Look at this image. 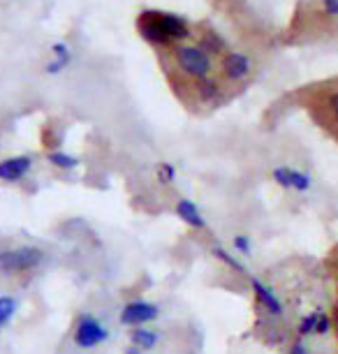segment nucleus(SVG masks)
I'll list each match as a JSON object with an SVG mask.
<instances>
[{"mask_svg":"<svg viewBox=\"0 0 338 354\" xmlns=\"http://www.w3.org/2000/svg\"><path fill=\"white\" fill-rule=\"evenodd\" d=\"M109 338V329L104 326L95 315H79L75 324V345L79 350H93V347L102 345Z\"/></svg>","mask_w":338,"mask_h":354,"instance_id":"nucleus-4","label":"nucleus"},{"mask_svg":"<svg viewBox=\"0 0 338 354\" xmlns=\"http://www.w3.org/2000/svg\"><path fill=\"white\" fill-rule=\"evenodd\" d=\"M211 255H214L218 262H223L225 266H229L232 271H238V273H246V266H243L241 259H236L232 252H227L225 248H220V245H214L211 248Z\"/></svg>","mask_w":338,"mask_h":354,"instance_id":"nucleus-15","label":"nucleus"},{"mask_svg":"<svg viewBox=\"0 0 338 354\" xmlns=\"http://www.w3.org/2000/svg\"><path fill=\"white\" fill-rule=\"evenodd\" d=\"M171 58H174L178 72L188 79H195V82L211 77V72H214V58L209 53H204L197 44H176L174 51H171Z\"/></svg>","mask_w":338,"mask_h":354,"instance_id":"nucleus-2","label":"nucleus"},{"mask_svg":"<svg viewBox=\"0 0 338 354\" xmlns=\"http://www.w3.org/2000/svg\"><path fill=\"white\" fill-rule=\"evenodd\" d=\"M176 216L181 218L188 227H192V230H207V218L202 216L200 206L192 202V199H178Z\"/></svg>","mask_w":338,"mask_h":354,"instance_id":"nucleus-10","label":"nucleus"},{"mask_svg":"<svg viewBox=\"0 0 338 354\" xmlns=\"http://www.w3.org/2000/svg\"><path fill=\"white\" fill-rule=\"evenodd\" d=\"M130 340L132 345L139 347L142 352H149V350H156L158 343H160V333L156 329H147V326H135L130 331Z\"/></svg>","mask_w":338,"mask_h":354,"instance_id":"nucleus-11","label":"nucleus"},{"mask_svg":"<svg viewBox=\"0 0 338 354\" xmlns=\"http://www.w3.org/2000/svg\"><path fill=\"white\" fill-rule=\"evenodd\" d=\"M30 167H32L30 156H15V158L3 160V162H0V181H8V183L21 181L26 174L30 171Z\"/></svg>","mask_w":338,"mask_h":354,"instance_id":"nucleus-9","label":"nucleus"},{"mask_svg":"<svg viewBox=\"0 0 338 354\" xmlns=\"http://www.w3.org/2000/svg\"><path fill=\"white\" fill-rule=\"evenodd\" d=\"M336 324H338V308H336Z\"/></svg>","mask_w":338,"mask_h":354,"instance_id":"nucleus-26","label":"nucleus"},{"mask_svg":"<svg viewBox=\"0 0 338 354\" xmlns=\"http://www.w3.org/2000/svg\"><path fill=\"white\" fill-rule=\"evenodd\" d=\"M51 53H54V58H51L49 65H46V72H49V75H58V72H63L70 65V61H72L70 46L63 44V42H58V44L51 46Z\"/></svg>","mask_w":338,"mask_h":354,"instance_id":"nucleus-12","label":"nucleus"},{"mask_svg":"<svg viewBox=\"0 0 338 354\" xmlns=\"http://www.w3.org/2000/svg\"><path fill=\"white\" fill-rule=\"evenodd\" d=\"M137 30L156 46H176L190 35V26L185 24V19L169 12H142V17L137 19Z\"/></svg>","mask_w":338,"mask_h":354,"instance_id":"nucleus-1","label":"nucleus"},{"mask_svg":"<svg viewBox=\"0 0 338 354\" xmlns=\"http://www.w3.org/2000/svg\"><path fill=\"white\" fill-rule=\"evenodd\" d=\"M156 178L160 181L162 185H171L176 181V167L171 162H160L156 167Z\"/></svg>","mask_w":338,"mask_h":354,"instance_id":"nucleus-19","label":"nucleus"},{"mask_svg":"<svg viewBox=\"0 0 338 354\" xmlns=\"http://www.w3.org/2000/svg\"><path fill=\"white\" fill-rule=\"evenodd\" d=\"M271 176H274V181L281 185V188H285V190L306 192V190H310V185H313V178H310V174L292 169V167H276V169L271 171Z\"/></svg>","mask_w":338,"mask_h":354,"instance_id":"nucleus-8","label":"nucleus"},{"mask_svg":"<svg viewBox=\"0 0 338 354\" xmlns=\"http://www.w3.org/2000/svg\"><path fill=\"white\" fill-rule=\"evenodd\" d=\"M334 329V319H331L329 313L317 310V326H315V336H327Z\"/></svg>","mask_w":338,"mask_h":354,"instance_id":"nucleus-20","label":"nucleus"},{"mask_svg":"<svg viewBox=\"0 0 338 354\" xmlns=\"http://www.w3.org/2000/svg\"><path fill=\"white\" fill-rule=\"evenodd\" d=\"M195 93H197V97H200V102H214V100L220 95V84H218L214 77L200 79L195 86Z\"/></svg>","mask_w":338,"mask_h":354,"instance_id":"nucleus-14","label":"nucleus"},{"mask_svg":"<svg viewBox=\"0 0 338 354\" xmlns=\"http://www.w3.org/2000/svg\"><path fill=\"white\" fill-rule=\"evenodd\" d=\"M315 326H317V310L308 313L299 319L297 324V336L299 338H306V336H315Z\"/></svg>","mask_w":338,"mask_h":354,"instance_id":"nucleus-18","label":"nucleus"},{"mask_svg":"<svg viewBox=\"0 0 338 354\" xmlns=\"http://www.w3.org/2000/svg\"><path fill=\"white\" fill-rule=\"evenodd\" d=\"M125 354H144L139 347H135V345H130V347H125Z\"/></svg>","mask_w":338,"mask_h":354,"instance_id":"nucleus-25","label":"nucleus"},{"mask_svg":"<svg viewBox=\"0 0 338 354\" xmlns=\"http://www.w3.org/2000/svg\"><path fill=\"white\" fill-rule=\"evenodd\" d=\"M322 12L327 17H338V0H322Z\"/></svg>","mask_w":338,"mask_h":354,"instance_id":"nucleus-22","label":"nucleus"},{"mask_svg":"<svg viewBox=\"0 0 338 354\" xmlns=\"http://www.w3.org/2000/svg\"><path fill=\"white\" fill-rule=\"evenodd\" d=\"M158 317H160V308L151 301H142V299L128 301L121 310V324L125 326H147Z\"/></svg>","mask_w":338,"mask_h":354,"instance_id":"nucleus-5","label":"nucleus"},{"mask_svg":"<svg viewBox=\"0 0 338 354\" xmlns=\"http://www.w3.org/2000/svg\"><path fill=\"white\" fill-rule=\"evenodd\" d=\"M232 245H234V250L243 257H248L250 252H253V243H250V236H246V234H234Z\"/></svg>","mask_w":338,"mask_h":354,"instance_id":"nucleus-21","label":"nucleus"},{"mask_svg":"<svg viewBox=\"0 0 338 354\" xmlns=\"http://www.w3.org/2000/svg\"><path fill=\"white\" fill-rule=\"evenodd\" d=\"M42 259L44 252L35 245H19V248L0 250V273L15 276V273L32 271L42 264Z\"/></svg>","mask_w":338,"mask_h":354,"instance_id":"nucleus-3","label":"nucleus"},{"mask_svg":"<svg viewBox=\"0 0 338 354\" xmlns=\"http://www.w3.org/2000/svg\"><path fill=\"white\" fill-rule=\"evenodd\" d=\"M17 315V299L3 294L0 297V326H8Z\"/></svg>","mask_w":338,"mask_h":354,"instance_id":"nucleus-17","label":"nucleus"},{"mask_svg":"<svg viewBox=\"0 0 338 354\" xmlns=\"http://www.w3.org/2000/svg\"><path fill=\"white\" fill-rule=\"evenodd\" d=\"M197 46H200L204 53H209V56H223V53H225V39L214 30L204 32Z\"/></svg>","mask_w":338,"mask_h":354,"instance_id":"nucleus-13","label":"nucleus"},{"mask_svg":"<svg viewBox=\"0 0 338 354\" xmlns=\"http://www.w3.org/2000/svg\"><path fill=\"white\" fill-rule=\"evenodd\" d=\"M220 70L223 77L227 82H243V79L250 77V70H253V63L243 51H225L220 58Z\"/></svg>","mask_w":338,"mask_h":354,"instance_id":"nucleus-6","label":"nucleus"},{"mask_svg":"<svg viewBox=\"0 0 338 354\" xmlns=\"http://www.w3.org/2000/svg\"><path fill=\"white\" fill-rule=\"evenodd\" d=\"M290 354H308L306 350V343H303V338H297L292 347H290Z\"/></svg>","mask_w":338,"mask_h":354,"instance_id":"nucleus-23","label":"nucleus"},{"mask_svg":"<svg viewBox=\"0 0 338 354\" xmlns=\"http://www.w3.org/2000/svg\"><path fill=\"white\" fill-rule=\"evenodd\" d=\"M329 106H331V111H334L336 116H338V91L329 95Z\"/></svg>","mask_w":338,"mask_h":354,"instance_id":"nucleus-24","label":"nucleus"},{"mask_svg":"<svg viewBox=\"0 0 338 354\" xmlns=\"http://www.w3.org/2000/svg\"><path fill=\"white\" fill-rule=\"evenodd\" d=\"M250 287H253V294H255L257 304H260L271 317H281L283 315L285 306H283L281 297L276 294L274 287H269L267 283H264V280L255 278V276H250Z\"/></svg>","mask_w":338,"mask_h":354,"instance_id":"nucleus-7","label":"nucleus"},{"mask_svg":"<svg viewBox=\"0 0 338 354\" xmlns=\"http://www.w3.org/2000/svg\"><path fill=\"white\" fill-rule=\"evenodd\" d=\"M46 160H49L51 167H56V169H63V171L75 169V167L79 165V160L75 156H70V153H63V151L49 153V156H46Z\"/></svg>","mask_w":338,"mask_h":354,"instance_id":"nucleus-16","label":"nucleus"}]
</instances>
